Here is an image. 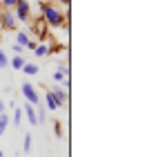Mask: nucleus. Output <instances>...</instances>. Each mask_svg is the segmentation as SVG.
I'll return each instance as SVG.
<instances>
[{
  "label": "nucleus",
  "mask_w": 145,
  "mask_h": 157,
  "mask_svg": "<svg viewBox=\"0 0 145 157\" xmlns=\"http://www.w3.org/2000/svg\"><path fill=\"white\" fill-rule=\"evenodd\" d=\"M31 146H34V141H31V135H25V139H23V153H31Z\"/></svg>",
  "instance_id": "obj_13"
},
{
  "label": "nucleus",
  "mask_w": 145,
  "mask_h": 157,
  "mask_svg": "<svg viewBox=\"0 0 145 157\" xmlns=\"http://www.w3.org/2000/svg\"><path fill=\"white\" fill-rule=\"evenodd\" d=\"M7 128H9V115H7V112H0V137L5 135Z\"/></svg>",
  "instance_id": "obj_11"
},
{
  "label": "nucleus",
  "mask_w": 145,
  "mask_h": 157,
  "mask_svg": "<svg viewBox=\"0 0 145 157\" xmlns=\"http://www.w3.org/2000/svg\"><path fill=\"white\" fill-rule=\"evenodd\" d=\"M23 115L29 119V124H31V126H38V117H36V105L34 103H25Z\"/></svg>",
  "instance_id": "obj_6"
},
{
  "label": "nucleus",
  "mask_w": 145,
  "mask_h": 157,
  "mask_svg": "<svg viewBox=\"0 0 145 157\" xmlns=\"http://www.w3.org/2000/svg\"><path fill=\"white\" fill-rule=\"evenodd\" d=\"M0 67H9V56L2 47H0Z\"/></svg>",
  "instance_id": "obj_15"
},
{
  "label": "nucleus",
  "mask_w": 145,
  "mask_h": 157,
  "mask_svg": "<svg viewBox=\"0 0 145 157\" xmlns=\"http://www.w3.org/2000/svg\"><path fill=\"white\" fill-rule=\"evenodd\" d=\"M63 78H65V74H63V72H58V70H56V72H54V81L63 83Z\"/></svg>",
  "instance_id": "obj_20"
},
{
  "label": "nucleus",
  "mask_w": 145,
  "mask_h": 157,
  "mask_svg": "<svg viewBox=\"0 0 145 157\" xmlns=\"http://www.w3.org/2000/svg\"><path fill=\"white\" fill-rule=\"evenodd\" d=\"M0 25H2V29H13V32H16L18 20H16V16H13L11 9H7V11L0 13Z\"/></svg>",
  "instance_id": "obj_4"
},
{
  "label": "nucleus",
  "mask_w": 145,
  "mask_h": 157,
  "mask_svg": "<svg viewBox=\"0 0 145 157\" xmlns=\"http://www.w3.org/2000/svg\"><path fill=\"white\" fill-rule=\"evenodd\" d=\"M38 65H36V63H25V65H23V72L27 74V76H34V74H38Z\"/></svg>",
  "instance_id": "obj_10"
},
{
  "label": "nucleus",
  "mask_w": 145,
  "mask_h": 157,
  "mask_svg": "<svg viewBox=\"0 0 145 157\" xmlns=\"http://www.w3.org/2000/svg\"><path fill=\"white\" fill-rule=\"evenodd\" d=\"M20 92H23V97L27 99V103H34V105L40 103V97H38V92H36L34 83H23L20 85Z\"/></svg>",
  "instance_id": "obj_3"
},
{
  "label": "nucleus",
  "mask_w": 145,
  "mask_h": 157,
  "mask_svg": "<svg viewBox=\"0 0 145 157\" xmlns=\"http://www.w3.org/2000/svg\"><path fill=\"white\" fill-rule=\"evenodd\" d=\"M36 45H38V43H36L34 38H29V43L25 45V49H31V52H34V49H36Z\"/></svg>",
  "instance_id": "obj_18"
},
{
  "label": "nucleus",
  "mask_w": 145,
  "mask_h": 157,
  "mask_svg": "<svg viewBox=\"0 0 145 157\" xmlns=\"http://www.w3.org/2000/svg\"><path fill=\"white\" fill-rule=\"evenodd\" d=\"M0 112H7V103L5 101H0Z\"/></svg>",
  "instance_id": "obj_22"
},
{
  "label": "nucleus",
  "mask_w": 145,
  "mask_h": 157,
  "mask_svg": "<svg viewBox=\"0 0 145 157\" xmlns=\"http://www.w3.org/2000/svg\"><path fill=\"white\" fill-rule=\"evenodd\" d=\"M0 157H5V153H2V151H0Z\"/></svg>",
  "instance_id": "obj_23"
},
{
  "label": "nucleus",
  "mask_w": 145,
  "mask_h": 157,
  "mask_svg": "<svg viewBox=\"0 0 145 157\" xmlns=\"http://www.w3.org/2000/svg\"><path fill=\"white\" fill-rule=\"evenodd\" d=\"M40 13H42V20H45L47 25H52V27H63L65 16H67L65 11H60L52 2H40Z\"/></svg>",
  "instance_id": "obj_1"
},
{
  "label": "nucleus",
  "mask_w": 145,
  "mask_h": 157,
  "mask_svg": "<svg viewBox=\"0 0 145 157\" xmlns=\"http://www.w3.org/2000/svg\"><path fill=\"white\" fill-rule=\"evenodd\" d=\"M34 54L38 56V59H45V56H49V47L45 45V43H38L36 49H34Z\"/></svg>",
  "instance_id": "obj_9"
},
{
  "label": "nucleus",
  "mask_w": 145,
  "mask_h": 157,
  "mask_svg": "<svg viewBox=\"0 0 145 157\" xmlns=\"http://www.w3.org/2000/svg\"><path fill=\"white\" fill-rule=\"evenodd\" d=\"M20 124H23V110L16 108V110H13V126L20 128Z\"/></svg>",
  "instance_id": "obj_14"
},
{
  "label": "nucleus",
  "mask_w": 145,
  "mask_h": 157,
  "mask_svg": "<svg viewBox=\"0 0 145 157\" xmlns=\"http://www.w3.org/2000/svg\"><path fill=\"white\" fill-rule=\"evenodd\" d=\"M11 49H13L16 54H23V52H25V47H23V45H18V43H16V45H13Z\"/></svg>",
  "instance_id": "obj_21"
},
{
  "label": "nucleus",
  "mask_w": 145,
  "mask_h": 157,
  "mask_svg": "<svg viewBox=\"0 0 145 157\" xmlns=\"http://www.w3.org/2000/svg\"><path fill=\"white\" fill-rule=\"evenodd\" d=\"M16 2H18V0H2V7H5V9H13Z\"/></svg>",
  "instance_id": "obj_16"
},
{
  "label": "nucleus",
  "mask_w": 145,
  "mask_h": 157,
  "mask_svg": "<svg viewBox=\"0 0 145 157\" xmlns=\"http://www.w3.org/2000/svg\"><path fill=\"white\" fill-rule=\"evenodd\" d=\"M54 132H56V137H63V126H60V121H56V124H54Z\"/></svg>",
  "instance_id": "obj_17"
},
{
  "label": "nucleus",
  "mask_w": 145,
  "mask_h": 157,
  "mask_svg": "<svg viewBox=\"0 0 145 157\" xmlns=\"http://www.w3.org/2000/svg\"><path fill=\"white\" fill-rule=\"evenodd\" d=\"M16 43L25 47L27 43H29V34H27V32H20V29H16Z\"/></svg>",
  "instance_id": "obj_12"
},
{
  "label": "nucleus",
  "mask_w": 145,
  "mask_h": 157,
  "mask_svg": "<svg viewBox=\"0 0 145 157\" xmlns=\"http://www.w3.org/2000/svg\"><path fill=\"white\" fill-rule=\"evenodd\" d=\"M25 56L23 54H16V56H11V59H9V65L13 67V70H23V65H25Z\"/></svg>",
  "instance_id": "obj_8"
},
{
  "label": "nucleus",
  "mask_w": 145,
  "mask_h": 157,
  "mask_svg": "<svg viewBox=\"0 0 145 157\" xmlns=\"http://www.w3.org/2000/svg\"><path fill=\"white\" fill-rule=\"evenodd\" d=\"M54 92V97H56V101H58V105H60V108H65V103L69 101V94H67V90H63L60 85H54V88H49Z\"/></svg>",
  "instance_id": "obj_5"
},
{
  "label": "nucleus",
  "mask_w": 145,
  "mask_h": 157,
  "mask_svg": "<svg viewBox=\"0 0 145 157\" xmlns=\"http://www.w3.org/2000/svg\"><path fill=\"white\" fill-rule=\"evenodd\" d=\"M45 101H47V108H49V110H58V108H60L52 90H45Z\"/></svg>",
  "instance_id": "obj_7"
},
{
  "label": "nucleus",
  "mask_w": 145,
  "mask_h": 157,
  "mask_svg": "<svg viewBox=\"0 0 145 157\" xmlns=\"http://www.w3.org/2000/svg\"><path fill=\"white\" fill-rule=\"evenodd\" d=\"M13 16H16V20L18 23H29V20H31V16H29V0H18L16 2V7H13Z\"/></svg>",
  "instance_id": "obj_2"
},
{
  "label": "nucleus",
  "mask_w": 145,
  "mask_h": 157,
  "mask_svg": "<svg viewBox=\"0 0 145 157\" xmlns=\"http://www.w3.org/2000/svg\"><path fill=\"white\" fill-rule=\"evenodd\" d=\"M58 72H63L65 76L69 74V70H67V65H65V63H58Z\"/></svg>",
  "instance_id": "obj_19"
}]
</instances>
